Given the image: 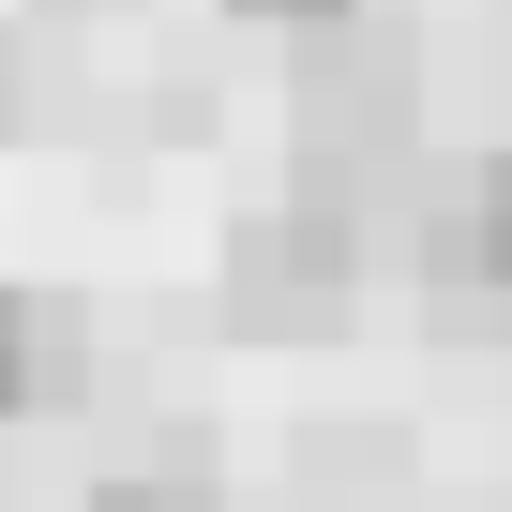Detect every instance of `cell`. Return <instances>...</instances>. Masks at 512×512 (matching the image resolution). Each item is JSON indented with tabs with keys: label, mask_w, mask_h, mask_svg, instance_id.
Here are the masks:
<instances>
[{
	"label": "cell",
	"mask_w": 512,
	"mask_h": 512,
	"mask_svg": "<svg viewBox=\"0 0 512 512\" xmlns=\"http://www.w3.org/2000/svg\"><path fill=\"white\" fill-rule=\"evenodd\" d=\"M422 272H437L452 317H512V151H482L467 196L422 226Z\"/></svg>",
	"instance_id": "1"
},
{
	"label": "cell",
	"mask_w": 512,
	"mask_h": 512,
	"mask_svg": "<svg viewBox=\"0 0 512 512\" xmlns=\"http://www.w3.org/2000/svg\"><path fill=\"white\" fill-rule=\"evenodd\" d=\"M91 392V317L61 287H0V422H46Z\"/></svg>",
	"instance_id": "2"
},
{
	"label": "cell",
	"mask_w": 512,
	"mask_h": 512,
	"mask_svg": "<svg viewBox=\"0 0 512 512\" xmlns=\"http://www.w3.org/2000/svg\"><path fill=\"white\" fill-rule=\"evenodd\" d=\"M226 16H256V31H347L362 0H226Z\"/></svg>",
	"instance_id": "3"
},
{
	"label": "cell",
	"mask_w": 512,
	"mask_h": 512,
	"mask_svg": "<svg viewBox=\"0 0 512 512\" xmlns=\"http://www.w3.org/2000/svg\"><path fill=\"white\" fill-rule=\"evenodd\" d=\"M91 512H211V497H196V482H106Z\"/></svg>",
	"instance_id": "4"
}]
</instances>
